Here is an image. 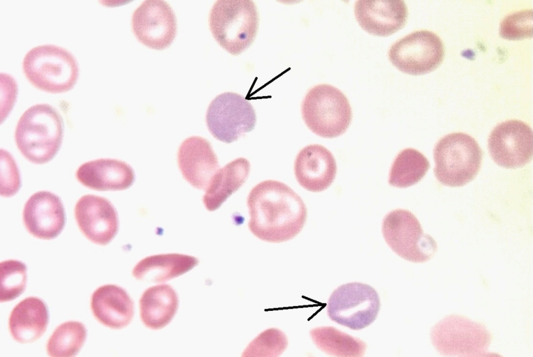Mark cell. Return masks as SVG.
Segmentation results:
<instances>
[{
	"mask_svg": "<svg viewBox=\"0 0 533 357\" xmlns=\"http://www.w3.org/2000/svg\"><path fill=\"white\" fill-rule=\"evenodd\" d=\"M492 334L481 323L466 317L451 314L432 326L430 339L437 352L444 356H461L488 349Z\"/></svg>",
	"mask_w": 533,
	"mask_h": 357,
	"instance_id": "9",
	"label": "cell"
},
{
	"mask_svg": "<svg viewBox=\"0 0 533 357\" xmlns=\"http://www.w3.org/2000/svg\"><path fill=\"white\" fill-rule=\"evenodd\" d=\"M1 302H8L23 293L27 283V266L18 260L9 259L0 264Z\"/></svg>",
	"mask_w": 533,
	"mask_h": 357,
	"instance_id": "28",
	"label": "cell"
},
{
	"mask_svg": "<svg viewBox=\"0 0 533 357\" xmlns=\"http://www.w3.org/2000/svg\"><path fill=\"white\" fill-rule=\"evenodd\" d=\"M90 307L95 319L112 329L128 326L134 314L133 301L123 288L115 284L98 287L91 296Z\"/></svg>",
	"mask_w": 533,
	"mask_h": 357,
	"instance_id": "20",
	"label": "cell"
},
{
	"mask_svg": "<svg viewBox=\"0 0 533 357\" xmlns=\"http://www.w3.org/2000/svg\"><path fill=\"white\" fill-rule=\"evenodd\" d=\"M310 337L316 346L333 357H363L367 345L333 326H320L310 331Z\"/></svg>",
	"mask_w": 533,
	"mask_h": 357,
	"instance_id": "25",
	"label": "cell"
},
{
	"mask_svg": "<svg viewBox=\"0 0 533 357\" xmlns=\"http://www.w3.org/2000/svg\"><path fill=\"white\" fill-rule=\"evenodd\" d=\"M76 178L92 190H123L134 182L135 173L126 162L111 158H100L86 162L76 171Z\"/></svg>",
	"mask_w": 533,
	"mask_h": 357,
	"instance_id": "19",
	"label": "cell"
},
{
	"mask_svg": "<svg viewBox=\"0 0 533 357\" xmlns=\"http://www.w3.org/2000/svg\"><path fill=\"white\" fill-rule=\"evenodd\" d=\"M380 306L379 294L372 286L354 282L333 291L327 312L333 321L352 330H361L376 319Z\"/></svg>",
	"mask_w": 533,
	"mask_h": 357,
	"instance_id": "8",
	"label": "cell"
},
{
	"mask_svg": "<svg viewBox=\"0 0 533 357\" xmlns=\"http://www.w3.org/2000/svg\"><path fill=\"white\" fill-rule=\"evenodd\" d=\"M388 59L399 70L418 75L436 69L444 57V46L440 38L428 30L411 33L394 43Z\"/></svg>",
	"mask_w": 533,
	"mask_h": 357,
	"instance_id": "11",
	"label": "cell"
},
{
	"mask_svg": "<svg viewBox=\"0 0 533 357\" xmlns=\"http://www.w3.org/2000/svg\"><path fill=\"white\" fill-rule=\"evenodd\" d=\"M247 203L249 229L266 242L282 243L293 238L307 220V208L301 197L279 181L265 180L256 185Z\"/></svg>",
	"mask_w": 533,
	"mask_h": 357,
	"instance_id": "1",
	"label": "cell"
},
{
	"mask_svg": "<svg viewBox=\"0 0 533 357\" xmlns=\"http://www.w3.org/2000/svg\"><path fill=\"white\" fill-rule=\"evenodd\" d=\"M132 31L144 45L157 50L168 47L177 33V20L170 6L161 0H146L135 10Z\"/></svg>",
	"mask_w": 533,
	"mask_h": 357,
	"instance_id": "12",
	"label": "cell"
},
{
	"mask_svg": "<svg viewBox=\"0 0 533 357\" xmlns=\"http://www.w3.org/2000/svg\"><path fill=\"white\" fill-rule=\"evenodd\" d=\"M21 185L16 162L10 154L1 151V195L9 197L14 195Z\"/></svg>",
	"mask_w": 533,
	"mask_h": 357,
	"instance_id": "31",
	"label": "cell"
},
{
	"mask_svg": "<svg viewBox=\"0 0 533 357\" xmlns=\"http://www.w3.org/2000/svg\"><path fill=\"white\" fill-rule=\"evenodd\" d=\"M289 344L285 333L270 328L261 332L243 351L241 357H279Z\"/></svg>",
	"mask_w": 533,
	"mask_h": 357,
	"instance_id": "29",
	"label": "cell"
},
{
	"mask_svg": "<svg viewBox=\"0 0 533 357\" xmlns=\"http://www.w3.org/2000/svg\"><path fill=\"white\" fill-rule=\"evenodd\" d=\"M532 130L519 120L498 124L490 132L488 147L498 165L515 169L527 165L532 158Z\"/></svg>",
	"mask_w": 533,
	"mask_h": 357,
	"instance_id": "13",
	"label": "cell"
},
{
	"mask_svg": "<svg viewBox=\"0 0 533 357\" xmlns=\"http://www.w3.org/2000/svg\"><path fill=\"white\" fill-rule=\"evenodd\" d=\"M464 357H503V356H502L501 355L497 353L479 352L476 354L467 355V356H465Z\"/></svg>",
	"mask_w": 533,
	"mask_h": 357,
	"instance_id": "32",
	"label": "cell"
},
{
	"mask_svg": "<svg viewBox=\"0 0 533 357\" xmlns=\"http://www.w3.org/2000/svg\"><path fill=\"white\" fill-rule=\"evenodd\" d=\"M355 17L360 26L370 34L388 36L402 29L408 17L404 1H357L354 4Z\"/></svg>",
	"mask_w": 533,
	"mask_h": 357,
	"instance_id": "17",
	"label": "cell"
},
{
	"mask_svg": "<svg viewBox=\"0 0 533 357\" xmlns=\"http://www.w3.org/2000/svg\"><path fill=\"white\" fill-rule=\"evenodd\" d=\"M24 225L32 236L45 240L56 238L65 225V212L60 198L49 192L32 195L24 204Z\"/></svg>",
	"mask_w": 533,
	"mask_h": 357,
	"instance_id": "15",
	"label": "cell"
},
{
	"mask_svg": "<svg viewBox=\"0 0 533 357\" xmlns=\"http://www.w3.org/2000/svg\"><path fill=\"white\" fill-rule=\"evenodd\" d=\"M434 160V173L439 182L450 187H461L477 176L482 164L483 151L470 135L453 132L437 142Z\"/></svg>",
	"mask_w": 533,
	"mask_h": 357,
	"instance_id": "5",
	"label": "cell"
},
{
	"mask_svg": "<svg viewBox=\"0 0 533 357\" xmlns=\"http://www.w3.org/2000/svg\"><path fill=\"white\" fill-rule=\"evenodd\" d=\"M499 35L509 40L532 37V10L518 11L504 18L499 26Z\"/></svg>",
	"mask_w": 533,
	"mask_h": 357,
	"instance_id": "30",
	"label": "cell"
},
{
	"mask_svg": "<svg viewBox=\"0 0 533 357\" xmlns=\"http://www.w3.org/2000/svg\"><path fill=\"white\" fill-rule=\"evenodd\" d=\"M22 70L36 88L49 93L71 90L79 76L75 57L66 49L54 45H41L24 56Z\"/></svg>",
	"mask_w": 533,
	"mask_h": 357,
	"instance_id": "4",
	"label": "cell"
},
{
	"mask_svg": "<svg viewBox=\"0 0 533 357\" xmlns=\"http://www.w3.org/2000/svg\"><path fill=\"white\" fill-rule=\"evenodd\" d=\"M250 163L244 158H238L219 169L212 178L203 202L210 211L218 209L247 181Z\"/></svg>",
	"mask_w": 533,
	"mask_h": 357,
	"instance_id": "24",
	"label": "cell"
},
{
	"mask_svg": "<svg viewBox=\"0 0 533 357\" xmlns=\"http://www.w3.org/2000/svg\"><path fill=\"white\" fill-rule=\"evenodd\" d=\"M49 314L45 303L38 297H27L12 310L8 328L12 337L20 343L38 340L45 332Z\"/></svg>",
	"mask_w": 533,
	"mask_h": 357,
	"instance_id": "21",
	"label": "cell"
},
{
	"mask_svg": "<svg viewBox=\"0 0 533 357\" xmlns=\"http://www.w3.org/2000/svg\"><path fill=\"white\" fill-rule=\"evenodd\" d=\"M381 231L391 250L407 261H428L437 250L436 241L423 232L418 219L407 210L398 208L387 213Z\"/></svg>",
	"mask_w": 533,
	"mask_h": 357,
	"instance_id": "7",
	"label": "cell"
},
{
	"mask_svg": "<svg viewBox=\"0 0 533 357\" xmlns=\"http://www.w3.org/2000/svg\"><path fill=\"white\" fill-rule=\"evenodd\" d=\"M64 135V122L58 111L49 104L31 106L19 119L16 145L23 156L35 164L51 160L57 153Z\"/></svg>",
	"mask_w": 533,
	"mask_h": 357,
	"instance_id": "2",
	"label": "cell"
},
{
	"mask_svg": "<svg viewBox=\"0 0 533 357\" xmlns=\"http://www.w3.org/2000/svg\"><path fill=\"white\" fill-rule=\"evenodd\" d=\"M430 167L427 158L420 151L412 148L403 149L392 163L388 183L400 188L414 185L425 176Z\"/></svg>",
	"mask_w": 533,
	"mask_h": 357,
	"instance_id": "26",
	"label": "cell"
},
{
	"mask_svg": "<svg viewBox=\"0 0 533 357\" xmlns=\"http://www.w3.org/2000/svg\"><path fill=\"white\" fill-rule=\"evenodd\" d=\"M74 213L80 231L92 243L107 245L118 231L117 211L105 197L93 195L81 197L75 206Z\"/></svg>",
	"mask_w": 533,
	"mask_h": 357,
	"instance_id": "14",
	"label": "cell"
},
{
	"mask_svg": "<svg viewBox=\"0 0 533 357\" xmlns=\"http://www.w3.org/2000/svg\"><path fill=\"white\" fill-rule=\"evenodd\" d=\"M294 174L304 189L319 192L326 190L334 181L337 163L332 153L321 144H309L298 153Z\"/></svg>",
	"mask_w": 533,
	"mask_h": 357,
	"instance_id": "18",
	"label": "cell"
},
{
	"mask_svg": "<svg viewBox=\"0 0 533 357\" xmlns=\"http://www.w3.org/2000/svg\"><path fill=\"white\" fill-rule=\"evenodd\" d=\"M258 25V9L251 0L217 1L209 15V26L214 38L235 56L253 43Z\"/></svg>",
	"mask_w": 533,
	"mask_h": 357,
	"instance_id": "3",
	"label": "cell"
},
{
	"mask_svg": "<svg viewBox=\"0 0 533 357\" xmlns=\"http://www.w3.org/2000/svg\"><path fill=\"white\" fill-rule=\"evenodd\" d=\"M301 115L307 127L324 138L342 135L352 120V110L346 96L327 84L316 85L307 91L302 101Z\"/></svg>",
	"mask_w": 533,
	"mask_h": 357,
	"instance_id": "6",
	"label": "cell"
},
{
	"mask_svg": "<svg viewBox=\"0 0 533 357\" xmlns=\"http://www.w3.org/2000/svg\"><path fill=\"white\" fill-rule=\"evenodd\" d=\"M87 336L85 325L68 321L59 325L48 340L47 354L50 357H75L82 347Z\"/></svg>",
	"mask_w": 533,
	"mask_h": 357,
	"instance_id": "27",
	"label": "cell"
},
{
	"mask_svg": "<svg viewBox=\"0 0 533 357\" xmlns=\"http://www.w3.org/2000/svg\"><path fill=\"white\" fill-rule=\"evenodd\" d=\"M256 112L242 96L224 92L215 97L206 113L207 127L217 139L224 143L237 141L244 133L254 130Z\"/></svg>",
	"mask_w": 533,
	"mask_h": 357,
	"instance_id": "10",
	"label": "cell"
},
{
	"mask_svg": "<svg viewBox=\"0 0 533 357\" xmlns=\"http://www.w3.org/2000/svg\"><path fill=\"white\" fill-rule=\"evenodd\" d=\"M178 296L169 284H159L147 288L140 301V316L144 325L159 330L168 325L178 308Z\"/></svg>",
	"mask_w": 533,
	"mask_h": 357,
	"instance_id": "22",
	"label": "cell"
},
{
	"mask_svg": "<svg viewBox=\"0 0 533 357\" xmlns=\"http://www.w3.org/2000/svg\"><path fill=\"white\" fill-rule=\"evenodd\" d=\"M177 163L184 178L193 187L203 190H206L219 169L210 143L199 136H191L182 142L177 152Z\"/></svg>",
	"mask_w": 533,
	"mask_h": 357,
	"instance_id": "16",
	"label": "cell"
},
{
	"mask_svg": "<svg viewBox=\"0 0 533 357\" xmlns=\"http://www.w3.org/2000/svg\"><path fill=\"white\" fill-rule=\"evenodd\" d=\"M198 260L193 256L168 253L148 256L138 262L132 271L140 280L163 282L179 277L196 266Z\"/></svg>",
	"mask_w": 533,
	"mask_h": 357,
	"instance_id": "23",
	"label": "cell"
}]
</instances>
